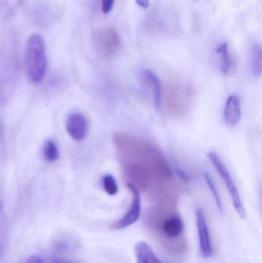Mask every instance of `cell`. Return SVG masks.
Returning a JSON list of instances; mask_svg holds the SVG:
<instances>
[{"label": "cell", "mask_w": 262, "mask_h": 263, "mask_svg": "<svg viewBox=\"0 0 262 263\" xmlns=\"http://www.w3.org/2000/svg\"><path fill=\"white\" fill-rule=\"evenodd\" d=\"M114 138L124 168H132L145 173L154 182L172 179V170L168 161L151 144L121 133L115 135Z\"/></svg>", "instance_id": "6da1fadb"}, {"label": "cell", "mask_w": 262, "mask_h": 263, "mask_svg": "<svg viewBox=\"0 0 262 263\" xmlns=\"http://www.w3.org/2000/svg\"><path fill=\"white\" fill-rule=\"evenodd\" d=\"M25 64L29 81L40 83L46 74L47 59L45 41L39 34H32L28 39Z\"/></svg>", "instance_id": "7a4b0ae2"}, {"label": "cell", "mask_w": 262, "mask_h": 263, "mask_svg": "<svg viewBox=\"0 0 262 263\" xmlns=\"http://www.w3.org/2000/svg\"><path fill=\"white\" fill-rule=\"evenodd\" d=\"M93 44L100 57L109 60L119 52L122 47L121 37L115 28H104L94 32Z\"/></svg>", "instance_id": "3957f363"}, {"label": "cell", "mask_w": 262, "mask_h": 263, "mask_svg": "<svg viewBox=\"0 0 262 263\" xmlns=\"http://www.w3.org/2000/svg\"><path fill=\"white\" fill-rule=\"evenodd\" d=\"M209 160L212 162V165L215 166V170L218 172V174L221 176L223 179V182L226 184L227 187L228 191L230 194L231 198H232V202H233L234 207L237 213L239 215L241 219H245L246 216V212L245 210L244 205H243V201H241V196H240L239 193H238V189H237L236 185L235 182L232 179V176L228 170L227 167L223 163L221 159H220L218 154L215 153H209Z\"/></svg>", "instance_id": "277c9868"}, {"label": "cell", "mask_w": 262, "mask_h": 263, "mask_svg": "<svg viewBox=\"0 0 262 263\" xmlns=\"http://www.w3.org/2000/svg\"><path fill=\"white\" fill-rule=\"evenodd\" d=\"M127 187L130 190L132 196L130 208L122 219L112 224L111 226L112 230H120L130 227L132 224L137 222L141 215L142 203L139 191H138L136 185L130 183V182H128Z\"/></svg>", "instance_id": "5b68a950"}, {"label": "cell", "mask_w": 262, "mask_h": 263, "mask_svg": "<svg viewBox=\"0 0 262 263\" xmlns=\"http://www.w3.org/2000/svg\"><path fill=\"white\" fill-rule=\"evenodd\" d=\"M197 230H198V242H199L200 253L203 257L208 259L213 253L210 233L207 221L203 209L198 207L195 210Z\"/></svg>", "instance_id": "8992f818"}, {"label": "cell", "mask_w": 262, "mask_h": 263, "mask_svg": "<svg viewBox=\"0 0 262 263\" xmlns=\"http://www.w3.org/2000/svg\"><path fill=\"white\" fill-rule=\"evenodd\" d=\"M140 77L145 89L152 98L154 106L157 109H161L163 88L158 76L149 69H144L142 71Z\"/></svg>", "instance_id": "52a82bcc"}, {"label": "cell", "mask_w": 262, "mask_h": 263, "mask_svg": "<svg viewBox=\"0 0 262 263\" xmlns=\"http://www.w3.org/2000/svg\"><path fill=\"white\" fill-rule=\"evenodd\" d=\"M66 130L75 141H82L87 136L89 124L87 119L81 112H72L66 120Z\"/></svg>", "instance_id": "ba28073f"}, {"label": "cell", "mask_w": 262, "mask_h": 263, "mask_svg": "<svg viewBox=\"0 0 262 263\" xmlns=\"http://www.w3.org/2000/svg\"><path fill=\"white\" fill-rule=\"evenodd\" d=\"M241 117V100L238 96L233 94L228 98L224 109V120L230 127L236 126Z\"/></svg>", "instance_id": "9c48e42d"}, {"label": "cell", "mask_w": 262, "mask_h": 263, "mask_svg": "<svg viewBox=\"0 0 262 263\" xmlns=\"http://www.w3.org/2000/svg\"><path fill=\"white\" fill-rule=\"evenodd\" d=\"M136 263H162L149 244L138 242L135 246Z\"/></svg>", "instance_id": "30bf717a"}, {"label": "cell", "mask_w": 262, "mask_h": 263, "mask_svg": "<svg viewBox=\"0 0 262 263\" xmlns=\"http://www.w3.org/2000/svg\"><path fill=\"white\" fill-rule=\"evenodd\" d=\"M165 236L169 239H173L179 236L183 231V223L178 216H171L166 219L163 225Z\"/></svg>", "instance_id": "8fae6325"}, {"label": "cell", "mask_w": 262, "mask_h": 263, "mask_svg": "<svg viewBox=\"0 0 262 263\" xmlns=\"http://www.w3.org/2000/svg\"><path fill=\"white\" fill-rule=\"evenodd\" d=\"M262 52L261 45L255 43L251 48L250 68L252 75L259 77L262 72Z\"/></svg>", "instance_id": "7c38bea8"}, {"label": "cell", "mask_w": 262, "mask_h": 263, "mask_svg": "<svg viewBox=\"0 0 262 263\" xmlns=\"http://www.w3.org/2000/svg\"><path fill=\"white\" fill-rule=\"evenodd\" d=\"M217 53L220 57L221 71L225 75H228L232 70V59L229 52V44L223 43L217 47Z\"/></svg>", "instance_id": "4fadbf2b"}, {"label": "cell", "mask_w": 262, "mask_h": 263, "mask_svg": "<svg viewBox=\"0 0 262 263\" xmlns=\"http://www.w3.org/2000/svg\"><path fill=\"white\" fill-rule=\"evenodd\" d=\"M43 155L47 162H56L59 159V151L56 143L54 141L48 140L43 146Z\"/></svg>", "instance_id": "5bb4252c"}, {"label": "cell", "mask_w": 262, "mask_h": 263, "mask_svg": "<svg viewBox=\"0 0 262 263\" xmlns=\"http://www.w3.org/2000/svg\"><path fill=\"white\" fill-rule=\"evenodd\" d=\"M204 179L206 181V184L209 186L211 193H212V196L215 199V203H216L217 208H218V212L220 214H223V205L221 202V196H220L219 193H218V189L215 185V182H214L212 178L211 177L210 175L207 173H204Z\"/></svg>", "instance_id": "9a60e30c"}, {"label": "cell", "mask_w": 262, "mask_h": 263, "mask_svg": "<svg viewBox=\"0 0 262 263\" xmlns=\"http://www.w3.org/2000/svg\"><path fill=\"white\" fill-rule=\"evenodd\" d=\"M102 184H103V189L107 194L110 195V196H115L118 193V184L112 175H104L102 179Z\"/></svg>", "instance_id": "2e32d148"}, {"label": "cell", "mask_w": 262, "mask_h": 263, "mask_svg": "<svg viewBox=\"0 0 262 263\" xmlns=\"http://www.w3.org/2000/svg\"><path fill=\"white\" fill-rule=\"evenodd\" d=\"M6 234H7V231L5 227L0 225V259L4 254L5 248H6Z\"/></svg>", "instance_id": "e0dca14e"}, {"label": "cell", "mask_w": 262, "mask_h": 263, "mask_svg": "<svg viewBox=\"0 0 262 263\" xmlns=\"http://www.w3.org/2000/svg\"><path fill=\"white\" fill-rule=\"evenodd\" d=\"M115 0H102V10L103 13L108 14L112 11Z\"/></svg>", "instance_id": "ac0fdd59"}, {"label": "cell", "mask_w": 262, "mask_h": 263, "mask_svg": "<svg viewBox=\"0 0 262 263\" xmlns=\"http://www.w3.org/2000/svg\"><path fill=\"white\" fill-rule=\"evenodd\" d=\"M52 263H77L75 261L71 260L63 256H58V255H54L52 258Z\"/></svg>", "instance_id": "d6986e66"}, {"label": "cell", "mask_w": 262, "mask_h": 263, "mask_svg": "<svg viewBox=\"0 0 262 263\" xmlns=\"http://www.w3.org/2000/svg\"><path fill=\"white\" fill-rule=\"evenodd\" d=\"M135 3L138 6L144 9H148L150 6L149 0H135Z\"/></svg>", "instance_id": "ffe728a7"}, {"label": "cell", "mask_w": 262, "mask_h": 263, "mask_svg": "<svg viewBox=\"0 0 262 263\" xmlns=\"http://www.w3.org/2000/svg\"><path fill=\"white\" fill-rule=\"evenodd\" d=\"M23 263H43V262L39 256H32Z\"/></svg>", "instance_id": "44dd1931"}]
</instances>
